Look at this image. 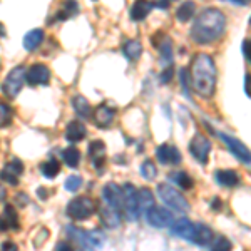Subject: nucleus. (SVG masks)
I'll use <instances>...</instances> for the list:
<instances>
[{
	"instance_id": "obj_1",
	"label": "nucleus",
	"mask_w": 251,
	"mask_h": 251,
	"mask_svg": "<svg viewBox=\"0 0 251 251\" xmlns=\"http://www.w3.org/2000/svg\"><path fill=\"white\" fill-rule=\"evenodd\" d=\"M226 15L218 9H206L198 15L191 27V39L196 44H211L225 34Z\"/></svg>"
},
{
	"instance_id": "obj_2",
	"label": "nucleus",
	"mask_w": 251,
	"mask_h": 251,
	"mask_svg": "<svg viewBox=\"0 0 251 251\" xmlns=\"http://www.w3.org/2000/svg\"><path fill=\"white\" fill-rule=\"evenodd\" d=\"M191 77L193 89L201 97H211L216 89V66L211 55L198 54L191 64Z\"/></svg>"
},
{
	"instance_id": "obj_3",
	"label": "nucleus",
	"mask_w": 251,
	"mask_h": 251,
	"mask_svg": "<svg viewBox=\"0 0 251 251\" xmlns=\"http://www.w3.org/2000/svg\"><path fill=\"white\" fill-rule=\"evenodd\" d=\"M97 211V204L92 198L89 196H77L67 204V216L75 221H84L91 218Z\"/></svg>"
},
{
	"instance_id": "obj_4",
	"label": "nucleus",
	"mask_w": 251,
	"mask_h": 251,
	"mask_svg": "<svg viewBox=\"0 0 251 251\" xmlns=\"http://www.w3.org/2000/svg\"><path fill=\"white\" fill-rule=\"evenodd\" d=\"M157 194H159V198L164 201L166 206L176 209V211L186 213L189 209L188 200H186V198L181 193H177V189H174L171 184L161 183L159 186H157Z\"/></svg>"
},
{
	"instance_id": "obj_5",
	"label": "nucleus",
	"mask_w": 251,
	"mask_h": 251,
	"mask_svg": "<svg viewBox=\"0 0 251 251\" xmlns=\"http://www.w3.org/2000/svg\"><path fill=\"white\" fill-rule=\"evenodd\" d=\"M24 79H25V67H24V66L14 67L9 72V75L5 77V80H3L2 92L7 97H9V99H14V97H17L19 92L22 91Z\"/></svg>"
},
{
	"instance_id": "obj_6",
	"label": "nucleus",
	"mask_w": 251,
	"mask_h": 251,
	"mask_svg": "<svg viewBox=\"0 0 251 251\" xmlns=\"http://www.w3.org/2000/svg\"><path fill=\"white\" fill-rule=\"evenodd\" d=\"M123 209L126 211L129 221H137L141 214L139 200H137V189L132 184H126L123 188Z\"/></svg>"
},
{
	"instance_id": "obj_7",
	"label": "nucleus",
	"mask_w": 251,
	"mask_h": 251,
	"mask_svg": "<svg viewBox=\"0 0 251 251\" xmlns=\"http://www.w3.org/2000/svg\"><path fill=\"white\" fill-rule=\"evenodd\" d=\"M189 151H191V154L198 163L206 164L209 159V152H211V143L203 134H194L191 143H189Z\"/></svg>"
},
{
	"instance_id": "obj_8",
	"label": "nucleus",
	"mask_w": 251,
	"mask_h": 251,
	"mask_svg": "<svg viewBox=\"0 0 251 251\" xmlns=\"http://www.w3.org/2000/svg\"><path fill=\"white\" fill-rule=\"evenodd\" d=\"M218 137H220L223 143L228 146L229 151H231L233 154L241 161V163L250 164V151H248V148H246V146L243 144L240 139H236V137H233V136L225 134V132H218Z\"/></svg>"
},
{
	"instance_id": "obj_9",
	"label": "nucleus",
	"mask_w": 251,
	"mask_h": 251,
	"mask_svg": "<svg viewBox=\"0 0 251 251\" xmlns=\"http://www.w3.org/2000/svg\"><path fill=\"white\" fill-rule=\"evenodd\" d=\"M146 220H148L151 226H154V228H168L173 223V214L164 208L152 206V208H149L146 211Z\"/></svg>"
},
{
	"instance_id": "obj_10",
	"label": "nucleus",
	"mask_w": 251,
	"mask_h": 251,
	"mask_svg": "<svg viewBox=\"0 0 251 251\" xmlns=\"http://www.w3.org/2000/svg\"><path fill=\"white\" fill-rule=\"evenodd\" d=\"M25 80L30 86H42L50 80V71L44 64H34L29 69H25Z\"/></svg>"
},
{
	"instance_id": "obj_11",
	"label": "nucleus",
	"mask_w": 251,
	"mask_h": 251,
	"mask_svg": "<svg viewBox=\"0 0 251 251\" xmlns=\"http://www.w3.org/2000/svg\"><path fill=\"white\" fill-rule=\"evenodd\" d=\"M24 173V164L20 159H12L10 163H7L3 166V169L0 171V179L5 181L12 186L19 184V177L22 176Z\"/></svg>"
},
{
	"instance_id": "obj_12",
	"label": "nucleus",
	"mask_w": 251,
	"mask_h": 251,
	"mask_svg": "<svg viewBox=\"0 0 251 251\" xmlns=\"http://www.w3.org/2000/svg\"><path fill=\"white\" fill-rule=\"evenodd\" d=\"M102 196L106 200L107 206L123 211V188L116 183H107L102 189Z\"/></svg>"
},
{
	"instance_id": "obj_13",
	"label": "nucleus",
	"mask_w": 251,
	"mask_h": 251,
	"mask_svg": "<svg viewBox=\"0 0 251 251\" xmlns=\"http://www.w3.org/2000/svg\"><path fill=\"white\" fill-rule=\"evenodd\" d=\"M156 156H157V161L161 164H177L181 163V152L177 148H174L171 144H163L157 148L156 151Z\"/></svg>"
},
{
	"instance_id": "obj_14",
	"label": "nucleus",
	"mask_w": 251,
	"mask_h": 251,
	"mask_svg": "<svg viewBox=\"0 0 251 251\" xmlns=\"http://www.w3.org/2000/svg\"><path fill=\"white\" fill-rule=\"evenodd\" d=\"M89 156H91L96 169H102V166L106 164V144L102 141L91 143L89 144Z\"/></svg>"
},
{
	"instance_id": "obj_15",
	"label": "nucleus",
	"mask_w": 251,
	"mask_h": 251,
	"mask_svg": "<svg viewBox=\"0 0 251 251\" xmlns=\"http://www.w3.org/2000/svg\"><path fill=\"white\" fill-rule=\"evenodd\" d=\"M114 117H116V111L106 102L100 104L94 111V121L99 127H109L112 121H114Z\"/></svg>"
},
{
	"instance_id": "obj_16",
	"label": "nucleus",
	"mask_w": 251,
	"mask_h": 251,
	"mask_svg": "<svg viewBox=\"0 0 251 251\" xmlns=\"http://www.w3.org/2000/svg\"><path fill=\"white\" fill-rule=\"evenodd\" d=\"M17 228H19L17 211H15L12 204H7L3 208V213L0 214V229L7 231V229H17Z\"/></svg>"
},
{
	"instance_id": "obj_17",
	"label": "nucleus",
	"mask_w": 251,
	"mask_h": 251,
	"mask_svg": "<svg viewBox=\"0 0 251 251\" xmlns=\"http://www.w3.org/2000/svg\"><path fill=\"white\" fill-rule=\"evenodd\" d=\"M193 231H194V225L189 220H186V218H181V220L171 223V233L174 236H179L183 240L191 241Z\"/></svg>"
},
{
	"instance_id": "obj_18",
	"label": "nucleus",
	"mask_w": 251,
	"mask_h": 251,
	"mask_svg": "<svg viewBox=\"0 0 251 251\" xmlns=\"http://www.w3.org/2000/svg\"><path fill=\"white\" fill-rule=\"evenodd\" d=\"M86 134H87L86 126L82 123H79V121H71V123L67 124L66 139L69 143H79V141H82L84 137H86Z\"/></svg>"
},
{
	"instance_id": "obj_19",
	"label": "nucleus",
	"mask_w": 251,
	"mask_h": 251,
	"mask_svg": "<svg viewBox=\"0 0 251 251\" xmlns=\"http://www.w3.org/2000/svg\"><path fill=\"white\" fill-rule=\"evenodd\" d=\"M100 220L107 228H117L121 225V211L106 204L104 208H100Z\"/></svg>"
},
{
	"instance_id": "obj_20",
	"label": "nucleus",
	"mask_w": 251,
	"mask_h": 251,
	"mask_svg": "<svg viewBox=\"0 0 251 251\" xmlns=\"http://www.w3.org/2000/svg\"><path fill=\"white\" fill-rule=\"evenodd\" d=\"M211 240H213V231L208 228V226L201 225V223L194 225L191 243H194V245H200V246H204V245H208Z\"/></svg>"
},
{
	"instance_id": "obj_21",
	"label": "nucleus",
	"mask_w": 251,
	"mask_h": 251,
	"mask_svg": "<svg viewBox=\"0 0 251 251\" xmlns=\"http://www.w3.org/2000/svg\"><path fill=\"white\" fill-rule=\"evenodd\" d=\"M151 9H152V3L149 2V0H136L131 9V19L134 20V22H141V20H144L148 17Z\"/></svg>"
},
{
	"instance_id": "obj_22",
	"label": "nucleus",
	"mask_w": 251,
	"mask_h": 251,
	"mask_svg": "<svg viewBox=\"0 0 251 251\" xmlns=\"http://www.w3.org/2000/svg\"><path fill=\"white\" fill-rule=\"evenodd\" d=\"M214 177L223 186H236L241 181L240 174L233 171V169H220V171H216V174H214Z\"/></svg>"
},
{
	"instance_id": "obj_23",
	"label": "nucleus",
	"mask_w": 251,
	"mask_h": 251,
	"mask_svg": "<svg viewBox=\"0 0 251 251\" xmlns=\"http://www.w3.org/2000/svg\"><path fill=\"white\" fill-rule=\"evenodd\" d=\"M72 106H74V111L82 117V119H91L92 117V106L89 104V100L82 96H75L72 99Z\"/></svg>"
},
{
	"instance_id": "obj_24",
	"label": "nucleus",
	"mask_w": 251,
	"mask_h": 251,
	"mask_svg": "<svg viewBox=\"0 0 251 251\" xmlns=\"http://www.w3.org/2000/svg\"><path fill=\"white\" fill-rule=\"evenodd\" d=\"M44 40V30L40 29H34L30 32H27L25 37H24V49L25 50H35Z\"/></svg>"
},
{
	"instance_id": "obj_25",
	"label": "nucleus",
	"mask_w": 251,
	"mask_h": 251,
	"mask_svg": "<svg viewBox=\"0 0 251 251\" xmlns=\"http://www.w3.org/2000/svg\"><path fill=\"white\" fill-rule=\"evenodd\" d=\"M77 12H79V3L75 2V0H64L62 7H60V10L57 12L55 19H57V20H67V19L74 17Z\"/></svg>"
},
{
	"instance_id": "obj_26",
	"label": "nucleus",
	"mask_w": 251,
	"mask_h": 251,
	"mask_svg": "<svg viewBox=\"0 0 251 251\" xmlns=\"http://www.w3.org/2000/svg\"><path fill=\"white\" fill-rule=\"evenodd\" d=\"M123 52L129 60H137L143 54V46L139 40H127L123 46Z\"/></svg>"
},
{
	"instance_id": "obj_27",
	"label": "nucleus",
	"mask_w": 251,
	"mask_h": 251,
	"mask_svg": "<svg viewBox=\"0 0 251 251\" xmlns=\"http://www.w3.org/2000/svg\"><path fill=\"white\" fill-rule=\"evenodd\" d=\"M194 10H196V3L191 2V0H186L183 5L177 7V10H176V19L179 20V22H188V20H191V19H193Z\"/></svg>"
},
{
	"instance_id": "obj_28",
	"label": "nucleus",
	"mask_w": 251,
	"mask_h": 251,
	"mask_svg": "<svg viewBox=\"0 0 251 251\" xmlns=\"http://www.w3.org/2000/svg\"><path fill=\"white\" fill-rule=\"evenodd\" d=\"M40 171H42V174L46 177L52 179V177H55L60 173V163L57 159H54V157H50L47 163H44L42 166H40Z\"/></svg>"
},
{
	"instance_id": "obj_29",
	"label": "nucleus",
	"mask_w": 251,
	"mask_h": 251,
	"mask_svg": "<svg viewBox=\"0 0 251 251\" xmlns=\"http://www.w3.org/2000/svg\"><path fill=\"white\" fill-rule=\"evenodd\" d=\"M137 200H139L141 211H148L149 208L154 206V196H152L148 188H143L141 191H137Z\"/></svg>"
},
{
	"instance_id": "obj_30",
	"label": "nucleus",
	"mask_w": 251,
	"mask_h": 251,
	"mask_svg": "<svg viewBox=\"0 0 251 251\" xmlns=\"http://www.w3.org/2000/svg\"><path fill=\"white\" fill-rule=\"evenodd\" d=\"M62 157L64 161H66V164L69 166V168H77L79 163H80V152L79 149L75 148H67L62 151Z\"/></svg>"
},
{
	"instance_id": "obj_31",
	"label": "nucleus",
	"mask_w": 251,
	"mask_h": 251,
	"mask_svg": "<svg viewBox=\"0 0 251 251\" xmlns=\"http://www.w3.org/2000/svg\"><path fill=\"white\" fill-rule=\"evenodd\" d=\"M14 119V109H12L7 102L0 100V127H7L12 124Z\"/></svg>"
},
{
	"instance_id": "obj_32",
	"label": "nucleus",
	"mask_w": 251,
	"mask_h": 251,
	"mask_svg": "<svg viewBox=\"0 0 251 251\" xmlns=\"http://www.w3.org/2000/svg\"><path fill=\"white\" fill-rule=\"evenodd\" d=\"M171 177H173V181L176 183L179 188H183V189H191L193 188V177L189 176L188 173H184V171H179V173H174L171 174Z\"/></svg>"
},
{
	"instance_id": "obj_33",
	"label": "nucleus",
	"mask_w": 251,
	"mask_h": 251,
	"mask_svg": "<svg viewBox=\"0 0 251 251\" xmlns=\"http://www.w3.org/2000/svg\"><path fill=\"white\" fill-rule=\"evenodd\" d=\"M164 39H163V42L157 46V47H161V62H163V66H171L173 64V47H171V42H169V40H166V44H164Z\"/></svg>"
},
{
	"instance_id": "obj_34",
	"label": "nucleus",
	"mask_w": 251,
	"mask_h": 251,
	"mask_svg": "<svg viewBox=\"0 0 251 251\" xmlns=\"http://www.w3.org/2000/svg\"><path fill=\"white\" fill-rule=\"evenodd\" d=\"M141 174H143V177H146V179H149V181L154 179L157 176V169L151 159H146L143 163V166H141Z\"/></svg>"
},
{
	"instance_id": "obj_35",
	"label": "nucleus",
	"mask_w": 251,
	"mask_h": 251,
	"mask_svg": "<svg viewBox=\"0 0 251 251\" xmlns=\"http://www.w3.org/2000/svg\"><path fill=\"white\" fill-rule=\"evenodd\" d=\"M231 248H233L231 241H229L228 238H225V236H220L216 241H214L211 251H231Z\"/></svg>"
},
{
	"instance_id": "obj_36",
	"label": "nucleus",
	"mask_w": 251,
	"mask_h": 251,
	"mask_svg": "<svg viewBox=\"0 0 251 251\" xmlns=\"http://www.w3.org/2000/svg\"><path fill=\"white\" fill-rule=\"evenodd\" d=\"M80 184H82V179H80L79 176H71L66 179V189L67 191H77L80 188Z\"/></svg>"
},
{
	"instance_id": "obj_37",
	"label": "nucleus",
	"mask_w": 251,
	"mask_h": 251,
	"mask_svg": "<svg viewBox=\"0 0 251 251\" xmlns=\"http://www.w3.org/2000/svg\"><path fill=\"white\" fill-rule=\"evenodd\" d=\"M179 77H181V84H183V89H184V94H189V89H188V72H186V69L181 71Z\"/></svg>"
},
{
	"instance_id": "obj_38",
	"label": "nucleus",
	"mask_w": 251,
	"mask_h": 251,
	"mask_svg": "<svg viewBox=\"0 0 251 251\" xmlns=\"http://www.w3.org/2000/svg\"><path fill=\"white\" fill-rule=\"evenodd\" d=\"M0 251H19V250H17V245H15V243L5 241L0 245Z\"/></svg>"
},
{
	"instance_id": "obj_39",
	"label": "nucleus",
	"mask_w": 251,
	"mask_h": 251,
	"mask_svg": "<svg viewBox=\"0 0 251 251\" xmlns=\"http://www.w3.org/2000/svg\"><path fill=\"white\" fill-rule=\"evenodd\" d=\"M55 251H74V248H72L71 243L60 241V243H57V246H55Z\"/></svg>"
},
{
	"instance_id": "obj_40",
	"label": "nucleus",
	"mask_w": 251,
	"mask_h": 251,
	"mask_svg": "<svg viewBox=\"0 0 251 251\" xmlns=\"http://www.w3.org/2000/svg\"><path fill=\"white\" fill-rule=\"evenodd\" d=\"M173 77V69L169 67V69H166V71H163V74H161V82H169Z\"/></svg>"
},
{
	"instance_id": "obj_41",
	"label": "nucleus",
	"mask_w": 251,
	"mask_h": 251,
	"mask_svg": "<svg viewBox=\"0 0 251 251\" xmlns=\"http://www.w3.org/2000/svg\"><path fill=\"white\" fill-rule=\"evenodd\" d=\"M248 40H245V42H243V54H245V59L246 60H250V52H248Z\"/></svg>"
},
{
	"instance_id": "obj_42",
	"label": "nucleus",
	"mask_w": 251,
	"mask_h": 251,
	"mask_svg": "<svg viewBox=\"0 0 251 251\" xmlns=\"http://www.w3.org/2000/svg\"><path fill=\"white\" fill-rule=\"evenodd\" d=\"M169 2H174V0H161V2H159V7H161V9H168V7H169Z\"/></svg>"
},
{
	"instance_id": "obj_43",
	"label": "nucleus",
	"mask_w": 251,
	"mask_h": 251,
	"mask_svg": "<svg viewBox=\"0 0 251 251\" xmlns=\"http://www.w3.org/2000/svg\"><path fill=\"white\" fill-rule=\"evenodd\" d=\"M37 193H39V198H44V200H46V198H47V194H46V193H47V189L39 188V191H37Z\"/></svg>"
},
{
	"instance_id": "obj_44",
	"label": "nucleus",
	"mask_w": 251,
	"mask_h": 251,
	"mask_svg": "<svg viewBox=\"0 0 251 251\" xmlns=\"http://www.w3.org/2000/svg\"><path fill=\"white\" fill-rule=\"evenodd\" d=\"M248 79H250V75L246 74V75H245V94H246V96H250V92H248Z\"/></svg>"
},
{
	"instance_id": "obj_45",
	"label": "nucleus",
	"mask_w": 251,
	"mask_h": 251,
	"mask_svg": "<svg viewBox=\"0 0 251 251\" xmlns=\"http://www.w3.org/2000/svg\"><path fill=\"white\" fill-rule=\"evenodd\" d=\"M228 2L236 3V5H245V2H246V0H228Z\"/></svg>"
},
{
	"instance_id": "obj_46",
	"label": "nucleus",
	"mask_w": 251,
	"mask_h": 251,
	"mask_svg": "<svg viewBox=\"0 0 251 251\" xmlns=\"http://www.w3.org/2000/svg\"><path fill=\"white\" fill-rule=\"evenodd\" d=\"M0 37H5V27H3L2 22H0Z\"/></svg>"
},
{
	"instance_id": "obj_47",
	"label": "nucleus",
	"mask_w": 251,
	"mask_h": 251,
	"mask_svg": "<svg viewBox=\"0 0 251 251\" xmlns=\"http://www.w3.org/2000/svg\"><path fill=\"white\" fill-rule=\"evenodd\" d=\"M3 196H5V189H3L2 186H0V200H2Z\"/></svg>"
}]
</instances>
